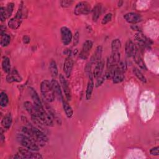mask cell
<instances>
[{
    "instance_id": "83f0119b",
    "label": "cell",
    "mask_w": 159,
    "mask_h": 159,
    "mask_svg": "<svg viewBox=\"0 0 159 159\" xmlns=\"http://www.w3.org/2000/svg\"><path fill=\"white\" fill-rule=\"evenodd\" d=\"M133 73L134 74V75L142 83H145L147 82V79L145 77V76L143 75V73L141 72V71L136 67H134L133 68Z\"/></svg>"
},
{
    "instance_id": "1f68e13d",
    "label": "cell",
    "mask_w": 159,
    "mask_h": 159,
    "mask_svg": "<svg viewBox=\"0 0 159 159\" xmlns=\"http://www.w3.org/2000/svg\"><path fill=\"white\" fill-rule=\"evenodd\" d=\"M112 14L111 12L107 13L104 17L102 18V20L101 21V24L102 25H106L107 24L108 22H109L111 20H112Z\"/></svg>"
},
{
    "instance_id": "484cf974",
    "label": "cell",
    "mask_w": 159,
    "mask_h": 159,
    "mask_svg": "<svg viewBox=\"0 0 159 159\" xmlns=\"http://www.w3.org/2000/svg\"><path fill=\"white\" fill-rule=\"evenodd\" d=\"M49 71L53 78H56L58 75V68L57 65L56 63V61L53 60H52L49 63Z\"/></svg>"
},
{
    "instance_id": "e575fe53",
    "label": "cell",
    "mask_w": 159,
    "mask_h": 159,
    "mask_svg": "<svg viewBox=\"0 0 159 159\" xmlns=\"http://www.w3.org/2000/svg\"><path fill=\"white\" fill-rule=\"evenodd\" d=\"M96 84H95V86L96 88H98L99 86H100L104 82V81L106 80V77H105V75H101L100 77H99L98 78L96 79Z\"/></svg>"
},
{
    "instance_id": "52a82bcc",
    "label": "cell",
    "mask_w": 159,
    "mask_h": 159,
    "mask_svg": "<svg viewBox=\"0 0 159 159\" xmlns=\"http://www.w3.org/2000/svg\"><path fill=\"white\" fill-rule=\"evenodd\" d=\"M59 80H60V83L61 84V86L65 94L66 99L68 101H70L71 99V90L69 87V84L67 80L62 74H60Z\"/></svg>"
},
{
    "instance_id": "8992f818",
    "label": "cell",
    "mask_w": 159,
    "mask_h": 159,
    "mask_svg": "<svg viewBox=\"0 0 159 159\" xmlns=\"http://www.w3.org/2000/svg\"><path fill=\"white\" fill-rule=\"evenodd\" d=\"M61 39L64 45H69L73 40V34L71 30L66 26H63L60 28Z\"/></svg>"
},
{
    "instance_id": "836d02e7",
    "label": "cell",
    "mask_w": 159,
    "mask_h": 159,
    "mask_svg": "<svg viewBox=\"0 0 159 159\" xmlns=\"http://www.w3.org/2000/svg\"><path fill=\"white\" fill-rule=\"evenodd\" d=\"M73 2L74 1L71 0H63L60 2L61 6L63 7H68L71 6Z\"/></svg>"
},
{
    "instance_id": "2e32d148",
    "label": "cell",
    "mask_w": 159,
    "mask_h": 159,
    "mask_svg": "<svg viewBox=\"0 0 159 159\" xmlns=\"http://www.w3.org/2000/svg\"><path fill=\"white\" fill-rule=\"evenodd\" d=\"M102 47L101 45H99L96 48L95 52L93 54V55L91 57L89 62L93 65L94 63L96 64L98 62H99L101 60L102 57Z\"/></svg>"
},
{
    "instance_id": "e0dca14e",
    "label": "cell",
    "mask_w": 159,
    "mask_h": 159,
    "mask_svg": "<svg viewBox=\"0 0 159 159\" xmlns=\"http://www.w3.org/2000/svg\"><path fill=\"white\" fill-rule=\"evenodd\" d=\"M135 39L139 42V45L143 47L148 46L152 43V41L140 32H138L136 34Z\"/></svg>"
},
{
    "instance_id": "603a6c76",
    "label": "cell",
    "mask_w": 159,
    "mask_h": 159,
    "mask_svg": "<svg viewBox=\"0 0 159 159\" xmlns=\"http://www.w3.org/2000/svg\"><path fill=\"white\" fill-rule=\"evenodd\" d=\"M92 19L94 22H96L99 18L102 13V6L101 4H97L92 9Z\"/></svg>"
},
{
    "instance_id": "4fadbf2b",
    "label": "cell",
    "mask_w": 159,
    "mask_h": 159,
    "mask_svg": "<svg viewBox=\"0 0 159 159\" xmlns=\"http://www.w3.org/2000/svg\"><path fill=\"white\" fill-rule=\"evenodd\" d=\"M73 59L70 57H68L64 61L63 67V71H64L65 76L66 78H69L70 76L71 73L72 71V68H73Z\"/></svg>"
},
{
    "instance_id": "7402d4cb",
    "label": "cell",
    "mask_w": 159,
    "mask_h": 159,
    "mask_svg": "<svg viewBox=\"0 0 159 159\" xmlns=\"http://www.w3.org/2000/svg\"><path fill=\"white\" fill-rule=\"evenodd\" d=\"M12 122V116L11 113H8L2 118L1 120V125L4 129L7 130L11 127Z\"/></svg>"
},
{
    "instance_id": "9a60e30c",
    "label": "cell",
    "mask_w": 159,
    "mask_h": 159,
    "mask_svg": "<svg viewBox=\"0 0 159 159\" xmlns=\"http://www.w3.org/2000/svg\"><path fill=\"white\" fill-rule=\"evenodd\" d=\"M133 57V59L135 61V63L142 70H147V66H146V65L145 63V62L143 61L140 53H139V49L137 48V47H136L135 48V50L133 53V55L132 57Z\"/></svg>"
},
{
    "instance_id": "d6a6232c",
    "label": "cell",
    "mask_w": 159,
    "mask_h": 159,
    "mask_svg": "<svg viewBox=\"0 0 159 159\" xmlns=\"http://www.w3.org/2000/svg\"><path fill=\"white\" fill-rule=\"evenodd\" d=\"M7 19V16L6 14L5 7H0V20L1 22H4Z\"/></svg>"
},
{
    "instance_id": "8fae6325",
    "label": "cell",
    "mask_w": 159,
    "mask_h": 159,
    "mask_svg": "<svg viewBox=\"0 0 159 159\" xmlns=\"http://www.w3.org/2000/svg\"><path fill=\"white\" fill-rule=\"evenodd\" d=\"M123 17L126 22L130 24H136L140 22L142 20L141 16L136 12L126 13L124 15Z\"/></svg>"
},
{
    "instance_id": "f546056e",
    "label": "cell",
    "mask_w": 159,
    "mask_h": 159,
    "mask_svg": "<svg viewBox=\"0 0 159 159\" xmlns=\"http://www.w3.org/2000/svg\"><path fill=\"white\" fill-rule=\"evenodd\" d=\"M10 42H11V37L9 35L4 34L1 35L0 43H1V47H7L9 44Z\"/></svg>"
},
{
    "instance_id": "cb8c5ba5",
    "label": "cell",
    "mask_w": 159,
    "mask_h": 159,
    "mask_svg": "<svg viewBox=\"0 0 159 159\" xmlns=\"http://www.w3.org/2000/svg\"><path fill=\"white\" fill-rule=\"evenodd\" d=\"M62 104L64 112L68 118H71L73 114V111L71 106L69 104L67 100L65 99L64 98L62 99Z\"/></svg>"
},
{
    "instance_id": "ffe728a7",
    "label": "cell",
    "mask_w": 159,
    "mask_h": 159,
    "mask_svg": "<svg viewBox=\"0 0 159 159\" xmlns=\"http://www.w3.org/2000/svg\"><path fill=\"white\" fill-rule=\"evenodd\" d=\"M124 80V73L119 71L118 69L116 68H114V75L112 78V83L114 84H117L121 83Z\"/></svg>"
},
{
    "instance_id": "277c9868",
    "label": "cell",
    "mask_w": 159,
    "mask_h": 159,
    "mask_svg": "<svg viewBox=\"0 0 159 159\" xmlns=\"http://www.w3.org/2000/svg\"><path fill=\"white\" fill-rule=\"evenodd\" d=\"M91 11H92L91 5L86 1L79 2L78 4H76L74 9V14L76 16L86 15L88 14Z\"/></svg>"
},
{
    "instance_id": "4316f807",
    "label": "cell",
    "mask_w": 159,
    "mask_h": 159,
    "mask_svg": "<svg viewBox=\"0 0 159 159\" xmlns=\"http://www.w3.org/2000/svg\"><path fill=\"white\" fill-rule=\"evenodd\" d=\"M121 42L119 39H114L111 42V50L112 52H119V50L121 48Z\"/></svg>"
},
{
    "instance_id": "f35d334b",
    "label": "cell",
    "mask_w": 159,
    "mask_h": 159,
    "mask_svg": "<svg viewBox=\"0 0 159 159\" xmlns=\"http://www.w3.org/2000/svg\"><path fill=\"white\" fill-rule=\"evenodd\" d=\"M0 29H1V35L4 34H5L6 29V26H5V25H1Z\"/></svg>"
},
{
    "instance_id": "d6986e66",
    "label": "cell",
    "mask_w": 159,
    "mask_h": 159,
    "mask_svg": "<svg viewBox=\"0 0 159 159\" xmlns=\"http://www.w3.org/2000/svg\"><path fill=\"white\" fill-rule=\"evenodd\" d=\"M94 86V83L93 81V76H92V75L90 74L89 81L88 82V84H87V87H86V100H89L91 99L92 93L93 91Z\"/></svg>"
},
{
    "instance_id": "6da1fadb",
    "label": "cell",
    "mask_w": 159,
    "mask_h": 159,
    "mask_svg": "<svg viewBox=\"0 0 159 159\" xmlns=\"http://www.w3.org/2000/svg\"><path fill=\"white\" fill-rule=\"evenodd\" d=\"M16 139L22 147L35 152L39 150L41 147L34 140L23 134H18Z\"/></svg>"
},
{
    "instance_id": "9c48e42d",
    "label": "cell",
    "mask_w": 159,
    "mask_h": 159,
    "mask_svg": "<svg viewBox=\"0 0 159 159\" xmlns=\"http://www.w3.org/2000/svg\"><path fill=\"white\" fill-rule=\"evenodd\" d=\"M93 47V42L90 40H86L82 46L81 50L80 53V58L82 60H86L89 57L90 50Z\"/></svg>"
},
{
    "instance_id": "8d00e7d4",
    "label": "cell",
    "mask_w": 159,
    "mask_h": 159,
    "mask_svg": "<svg viewBox=\"0 0 159 159\" xmlns=\"http://www.w3.org/2000/svg\"><path fill=\"white\" fill-rule=\"evenodd\" d=\"M150 153L152 155H154V156H158L159 155V147H155L152 148L150 150Z\"/></svg>"
},
{
    "instance_id": "3957f363",
    "label": "cell",
    "mask_w": 159,
    "mask_h": 159,
    "mask_svg": "<svg viewBox=\"0 0 159 159\" xmlns=\"http://www.w3.org/2000/svg\"><path fill=\"white\" fill-rule=\"evenodd\" d=\"M23 10V6L21 4L16 12L15 16L10 19V20L8 21L7 25L10 29L12 30H16L20 27L22 19L24 17Z\"/></svg>"
},
{
    "instance_id": "7a4b0ae2",
    "label": "cell",
    "mask_w": 159,
    "mask_h": 159,
    "mask_svg": "<svg viewBox=\"0 0 159 159\" xmlns=\"http://www.w3.org/2000/svg\"><path fill=\"white\" fill-rule=\"evenodd\" d=\"M40 91L45 101L52 102L54 101L55 96L52 88L50 81L45 80L40 84Z\"/></svg>"
},
{
    "instance_id": "5bb4252c",
    "label": "cell",
    "mask_w": 159,
    "mask_h": 159,
    "mask_svg": "<svg viewBox=\"0 0 159 159\" xmlns=\"http://www.w3.org/2000/svg\"><path fill=\"white\" fill-rule=\"evenodd\" d=\"M6 80L7 83H11L13 82H20L22 80V77L16 69H13L6 76Z\"/></svg>"
},
{
    "instance_id": "d590c367",
    "label": "cell",
    "mask_w": 159,
    "mask_h": 159,
    "mask_svg": "<svg viewBox=\"0 0 159 159\" xmlns=\"http://www.w3.org/2000/svg\"><path fill=\"white\" fill-rule=\"evenodd\" d=\"M79 39H80V33L78 31H76L74 35L73 36V43L74 46H76L79 43Z\"/></svg>"
},
{
    "instance_id": "d4e9b609",
    "label": "cell",
    "mask_w": 159,
    "mask_h": 159,
    "mask_svg": "<svg viewBox=\"0 0 159 159\" xmlns=\"http://www.w3.org/2000/svg\"><path fill=\"white\" fill-rule=\"evenodd\" d=\"M2 68L3 71L6 73L7 74L9 73L11 71V61L10 59L7 57H3L2 60Z\"/></svg>"
},
{
    "instance_id": "30bf717a",
    "label": "cell",
    "mask_w": 159,
    "mask_h": 159,
    "mask_svg": "<svg viewBox=\"0 0 159 159\" xmlns=\"http://www.w3.org/2000/svg\"><path fill=\"white\" fill-rule=\"evenodd\" d=\"M28 91L30 94V96L31 99H32L33 104L35 106L36 108H40L43 107L42 102L41 100L40 99V98L37 93V91L32 88V87H29L28 88Z\"/></svg>"
},
{
    "instance_id": "4dcf8cb0",
    "label": "cell",
    "mask_w": 159,
    "mask_h": 159,
    "mask_svg": "<svg viewBox=\"0 0 159 159\" xmlns=\"http://www.w3.org/2000/svg\"><path fill=\"white\" fill-rule=\"evenodd\" d=\"M14 2H9L7 4L6 7H5L7 18H9L12 16V14L13 10H14Z\"/></svg>"
},
{
    "instance_id": "7c38bea8",
    "label": "cell",
    "mask_w": 159,
    "mask_h": 159,
    "mask_svg": "<svg viewBox=\"0 0 159 159\" xmlns=\"http://www.w3.org/2000/svg\"><path fill=\"white\" fill-rule=\"evenodd\" d=\"M50 84H51L52 88L55 98H57L58 100L62 101V99H63V97L62 95V92H61L60 84H59V83L56 80L52 79L50 81Z\"/></svg>"
},
{
    "instance_id": "44dd1931",
    "label": "cell",
    "mask_w": 159,
    "mask_h": 159,
    "mask_svg": "<svg viewBox=\"0 0 159 159\" xmlns=\"http://www.w3.org/2000/svg\"><path fill=\"white\" fill-rule=\"evenodd\" d=\"M136 46L131 40H128L125 45V52L128 57H132L135 50Z\"/></svg>"
},
{
    "instance_id": "ba28073f",
    "label": "cell",
    "mask_w": 159,
    "mask_h": 159,
    "mask_svg": "<svg viewBox=\"0 0 159 159\" xmlns=\"http://www.w3.org/2000/svg\"><path fill=\"white\" fill-rule=\"evenodd\" d=\"M24 107L25 109V110L27 111V112L30 115L31 119L33 121L40 120L39 117L38 112L36 109V107L34 104H32L30 101H27L24 102Z\"/></svg>"
},
{
    "instance_id": "ac0fdd59",
    "label": "cell",
    "mask_w": 159,
    "mask_h": 159,
    "mask_svg": "<svg viewBox=\"0 0 159 159\" xmlns=\"http://www.w3.org/2000/svg\"><path fill=\"white\" fill-rule=\"evenodd\" d=\"M104 66V62L103 60H101L99 62H98L95 66L94 71H93V78H98L102 75L103 69Z\"/></svg>"
},
{
    "instance_id": "5b68a950",
    "label": "cell",
    "mask_w": 159,
    "mask_h": 159,
    "mask_svg": "<svg viewBox=\"0 0 159 159\" xmlns=\"http://www.w3.org/2000/svg\"><path fill=\"white\" fill-rule=\"evenodd\" d=\"M35 151L29 150L24 147L18 148V153L22 156V158H30V159H42V156L38 153L34 152Z\"/></svg>"
},
{
    "instance_id": "74e56055",
    "label": "cell",
    "mask_w": 159,
    "mask_h": 159,
    "mask_svg": "<svg viewBox=\"0 0 159 159\" xmlns=\"http://www.w3.org/2000/svg\"><path fill=\"white\" fill-rule=\"evenodd\" d=\"M22 41H23L24 43H25V44H28V43L30 42V37H29V36H27V35H24V36H23V37H22Z\"/></svg>"
},
{
    "instance_id": "f1b7e54d",
    "label": "cell",
    "mask_w": 159,
    "mask_h": 159,
    "mask_svg": "<svg viewBox=\"0 0 159 159\" xmlns=\"http://www.w3.org/2000/svg\"><path fill=\"white\" fill-rule=\"evenodd\" d=\"M9 102V98L8 96L7 95V94L4 92L2 91L0 93V106L2 107H6Z\"/></svg>"
}]
</instances>
